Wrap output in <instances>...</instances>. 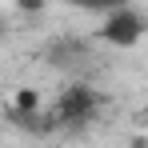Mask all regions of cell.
I'll return each instance as SVG.
<instances>
[{
	"label": "cell",
	"instance_id": "1",
	"mask_svg": "<svg viewBox=\"0 0 148 148\" xmlns=\"http://www.w3.org/2000/svg\"><path fill=\"white\" fill-rule=\"evenodd\" d=\"M144 32H148V24H144L140 12H132V8H116V12L104 16V24H100V40L112 44V48H132V44L144 40Z\"/></svg>",
	"mask_w": 148,
	"mask_h": 148
},
{
	"label": "cell",
	"instance_id": "2",
	"mask_svg": "<svg viewBox=\"0 0 148 148\" xmlns=\"http://www.w3.org/2000/svg\"><path fill=\"white\" fill-rule=\"evenodd\" d=\"M92 112H96V92L88 84H72V88H64L56 96V104L48 112V124H84Z\"/></svg>",
	"mask_w": 148,
	"mask_h": 148
},
{
	"label": "cell",
	"instance_id": "3",
	"mask_svg": "<svg viewBox=\"0 0 148 148\" xmlns=\"http://www.w3.org/2000/svg\"><path fill=\"white\" fill-rule=\"evenodd\" d=\"M36 108H40V92H36V88H20V92H16V120H20V116H32Z\"/></svg>",
	"mask_w": 148,
	"mask_h": 148
},
{
	"label": "cell",
	"instance_id": "4",
	"mask_svg": "<svg viewBox=\"0 0 148 148\" xmlns=\"http://www.w3.org/2000/svg\"><path fill=\"white\" fill-rule=\"evenodd\" d=\"M72 8H88V12H116L124 8V0H68Z\"/></svg>",
	"mask_w": 148,
	"mask_h": 148
},
{
	"label": "cell",
	"instance_id": "5",
	"mask_svg": "<svg viewBox=\"0 0 148 148\" xmlns=\"http://www.w3.org/2000/svg\"><path fill=\"white\" fill-rule=\"evenodd\" d=\"M16 8H24V12H40L44 0H16Z\"/></svg>",
	"mask_w": 148,
	"mask_h": 148
},
{
	"label": "cell",
	"instance_id": "6",
	"mask_svg": "<svg viewBox=\"0 0 148 148\" xmlns=\"http://www.w3.org/2000/svg\"><path fill=\"white\" fill-rule=\"evenodd\" d=\"M0 28H4V16H0Z\"/></svg>",
	"mask_w": 148,
	"mask_h": 148
}]
</instances>
